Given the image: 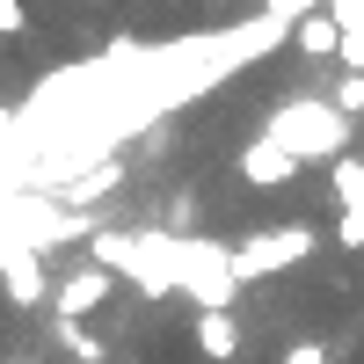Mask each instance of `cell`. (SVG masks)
Returning <instances> with one entry per match:
<instances>
[{"label": "cell", "mask_w": 364, "mask_h": 364, "mask_svg": "<svg viewBox=\"0 0 364 364\" xmlns=\"http://www.w3.org/2000/svg\"><path fill=\"white\" fill-rule=\"evenodd\" d=\"M328 15H336V29H364V0H336Z\"/></svg>", "instance_id": "obj_15"}, {"label": "cell", "mask_w": 364, "mask_h": 364, "mask_svg": "<svg viewBox=\"0 0 364 364\" xmlns=\"http://www.w3.org/2000/svg\"><path fill=\"white\" fill-rule=\"evenodd\" d=\"M336 109L350 117V124L364 117V73H343V80H336Z\"/></svg>", "instance_id": "obj_11"}, {"label": "cell", "mask_w": 364, "mask_h": 364, "mask_svg": "<svg viewBox=\"0 0 364 364\" xmlns=\"http://www.w3.org/2000/svg\"><path fill=\"white\" fill-rule=\"evenodd\" d=\"M314 8H328V0H269V15H277V22H299V15H314Z\"/></svg>", "instance_id": "obj_13"}, {"label": "cell", "mask_w": 364, "mask_h": 364, "mask_svg": "<svg viewBox=\"0 0 364 364\" xmlns=\"http://www.w3.org/2000/svg\"><path fill=\"white\" fill-rule=\"evenodd\" d=\"M277 364H336V350H328L321 336H299V343H284V350H277Z\"/></svg>", "instance_id": "obj_10"}, {"label": "cell", "mask_w": 364, "mask_h": 364, "mask_svg": "<svg viewBox=\"0 0 364 364\" xmlns=\"http://www.w3.org/2000/svg\"><path fill=\"white\" fill-rule=\"evenodd\" d=\"M87 8H109V0H87Z\"/></svg>", "instance_id": "obj_16"}, {"label": "cell", "mask_w": 364, "mask_h": 364, "mask_svg": "<svg viewBox=\"0 0 364 364\" xmlns=\"http://www.w3.org/2000/svg\"><path fill=\"white\" fill-rule=\"evenodd\" d=\"M0 277H8V299H15L22 314L51 299V284H44V262L29 255V248H8V255H0Z\"/></svg>", "instance_id": "obj_8"}, {"label": "cell", "mask_w": 364, "mask_h": 364, "mask_svg": "<svg viewBox=\"0 0 364 364\" xmlns=\"http://www.w3.org/2000/svg\"><path fill=\"white\" fill-rule=\"evenodd\" d=\"M15 29H29V8L22 0H0V37H15Z\"/></svg>", "instance_id": "obj_14"}, {"label": "cell", "mask_w": 364, "mask_h": 364, "mask_svg": "<svg viewBox=\"0 0 364 364\" xmlns=\"http://www.w3.org/2000/svg\"><path fill=\"white\" fill-rule=\"evenodd\" d=\"M328 197H336V211H364V161L357 154H336V168H328Z\"/></svg>", "instance_id": "obj_9"}, {"label": "cell", "mask_w": 364, "mask_h": 364, "mask_svg": "<svg viewBox=\"0 0 364 364\" xmlns=\"http://www.w3.org/2000/svg\"><path fill=\"white\" fill-rule=\"evenodd\" d=\"M190 350H197L204 364H233V357H240V321H233V306H197Z\"/></svg>", "instance_id": "obj_6"}, {"label": "cell", "mask_w": 364, "mask_h": 364, "mask_svg": "<svg viewBox=\"0 0 364 364\" xmlns=\"http://www.w3.org/2000/svg\"><path fill=\"white\" fill-rule=\"evenodd\" d=\"M168 262H175V284L190 291L197 306H233L240 277H233V255L219 248V240H204V233H190V240H168Z\"/></svg>", "instance_id": "obj_3"}, {"label": "cell", "mask_w": 364, "mask_h": 364, "mask_svg": "<svg viewBox=\"0 0 364 364\" xmlns=\"http://www.w3.org/2000/svg\"><path fill=\"white\" fill-rule=\"evenodd\" d=\"M336 248H364V211H336Z\"/></svg>", "instance_id": "obj_12"}, {"label": "cell", "mask_w": 364, "mask_h": 364, "mask_svg": "<svg viewBox=\"0 0 364 364\" xmlns=\"http://www.w3.org/2000/svg\"><path fill=\"white\" fill-rule=\"evenodd\" d=\"M350 132L357 124L336 102H284V109H269L262 139H277L291 161H336V154H350Z\"/></svg>", "instance_id": "obj_1"}, {"label": "cell", "mask_w": 364, "mask_h": 364, "mask_svg": "<svg viewBox=\"0 0 364 364\" xmlns=\"http://www.w3.org/2000/svg\"><path fill=\"white\" fill-rule=\"evenodd\" d=\"M109 291H117L109 269L102 262H80V269H66V277L51 284V306H58V321H87V314L109 306Z\"/></svg>", "instance_id": "obj_4"}, {"label": "cell", "mask_w": 364, "mask_h": 364, "mask_svg": "<svg viewBox=\"0 0 364 364\" xmlns=\"http://www.w3.org/2000/svg\"><path fill=\"white\" fill-rule=\"evenodd\" d=\"M233 168H240V182H248V190H291V182L306 175V161H291L277 139H248Z\"/></svg>", "instance_id": "obj_5"}, {"label": "cell", "mask_w": 364, "mask_h": 364, "mask_svg": "<svg viewBox=\"0 0 364 364\" xmlns=\"http://www.w3.org/2000/svg\"><path fill=\"white\" fill-rule=\"evenodd\" d=\"M291 51H299V58H314V66H336V51H343V29H336V15H328V8L299 15V22H291Z\"/></svg>", "instance_id": "obj_7"}, {"label": "cell", "mask_w": 364, "mask_h": 364, "mask_svg": "<svg viewBox=\"0 0 364 364\" xmlns=\"http://www.w3.org/2000/svg\"><path fill=\"white\" fill-rule=\"evenodd\" d=\"M321 248V233L306 226V219H284V226H262V233H248V240H233V277L240 284H262V277H277V269H291V262H306Z\"/></svg>", "instance_id": "obj_2"}]
</instances>
